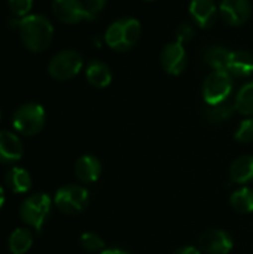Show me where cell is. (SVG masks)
Instances as JSON below:
<instances>
[{
	"mask_svg": "<svg viewBox=\"0 0 253 254\" xmlns=\"http://www.w3.org/2000/svg\"><path fill=\"white\" fill-rule=\"evenodd\" d=\"M18 31L22 45L31 52H42L48 49L54 39L52 22L40 13H30L19 19Z\"/></svg>",
	"mask_w": 253,
	"mask_h": 254,
	"instance_id": "cell-1",
	"label": "cell"
},
{
	"mask_svg": "<svg viewBox=\"0 0 253 254\" xmlns=\"http://www.w3.org/2000/svg\"><path fill=\"white\" fill-rule=\"evenodd\" d=\"M142 36V24L136 18L124 16L113 21L106 33L104 43L116 52H128L133 49Z\"/></svg>",
	"mask_w": 253,
	"mask_h": 254,
	"instance_id": "cell-2",
	"label": "cell"
},
{
	"mask_svg": "<svg viewBox=\"0 0 253 254\" xmlns=\"http://www.w3.org/2000/svg\"><path fill=\"white\" fill-rule=\"evenodd\" d=\"M52 199L46 193H34L27 196L19 207L21 220L31 229L40 232L51 214Z\"/></svg>",
	"mask_w": 253,
	"mask_h": 254,
	"instance_id": "cell-3",
	"label": "cell"
},
{
	"mask_svg": "<svg viewBox=\"0 0 253 254\" xmlns=\"http://www.w3.org/2000/svg\"><path fill=\"white\" fill-rule=\"evenodd\" d=\"M45 109L37 103H25L19 106L12 116L13 128L16 129V132L25 137H33L39 134L45 127Z\"/></svg>",
	"mask_w": 253,
	"mask_h": 254,
	"instance_id": "cell-4",
	"label": "cell"
},
{
	"mask_svg": "<svg viewBox=\"0 0 253 254\" xmlns=\"http://www.w3.org/2000/svg\"><path fill=\"white\" fill-rule=\"evenodd\" d=\"M233 76L227 70H212L203 85V98L207 106L224 103L233 92Z\"/></svg>",
	"mask_w": 253,
	"mask_h": 254,
	"instance_id": "cell-5",
	"label": "cell"
},
{
	"mask_svg": "<svg viewBox=\"0 0 253 254\" xmlns=\"http://www.w3.org/2000/svg\"><path fill=\"white\" fill-rule=\"evenodd\" d=\"M54 202L58 211H61L63 214L75 216L86 208L89 202V193L84 186L67 185L55 192Z\"/></svg>",
	"mask_w": 253,
	"mask_h": 254,
	"instance_id": "cell-6",
	"label": "cell"
},
{
	"mask_svg": "<svg viewBox=\"0 0 253 254\" xmlns=\"http://www.w3.org/2000/svg\"><path fill=\"white\" fill-rule=\"evenodd\" d=\"M82 65L84 60L78 51L64 49L51 58L48 64V73L55 80H69L82 70Z\"/></svg>",
	"mask_w": 253,
	"mask_h": 254,
	"instance_id": "cell-7",
	"label": "cell"
},
{
	"mask_svg": "<svg viewBox=\"0 0 253 254\" xmlns=\"http://www.w3.org/2000/svg\"><path fill=\"white\" fill-rule=\"evenodd\" d=\"M52 13L63 24H79L82 21H92L89 12L82 0H54Z\"/></svg>",
	"mask_w": 253,
	"mask_h": 254,
	"instance_id": "cell-8",
	"label": "cell"
},
{
	"mask_svg": "<svg viewBox=\"0 0 253 254\" xmlns=\"http://www.w3.org/2000/svg\"><path fill=\"white\" fill-rule=\"evenodd\" d=\"M160 61L166 73L171 76H179L185 71L188 65V55L182 43L171 42L163 48Z\"/></svg>",
	"mask_w": 253,
	"mask_h": 254,
	"instance_id": "cell-9",
	"label": "cell"
},
{
	"mask_svg": "<svg viewBox=\"0 0 253 254\" xmlns=\"http://www.w3.org/2000/svg\"><path fill=\"white\" fill-rule=\"evenodd\" d=\"M219 13L231 27L245 25L252 15L251 0H222L219 4Z\"/></svg>",
	"mask_w": 253,
	"mask_h": 254,
	"instance_id": "cell-10",
	"label": "cell"
},
{
	"mask_svg": "<svg viewBox=\"0 0 253 254\" xmlns=\"http://www.w3.org/2000/svg\"><path fill=\"white\" fill-rule=\"evenodd\" d=\"M198 244L204 253L228 254L233 249V238L222 229H210L200 237Z\"/></svg>",
	"mask_w": 253,
	"mask_h": 254,
	"instance_id": "cell-11",
	"label": "cell"
},
{
	"mask_svg": "<svg viewBox=\"0 0 253 254\" xmlns=\"http://www.w3.org/2000/svg\"><path fill=\"white\" fill-rule=\"evenodd\" d=\"M189 13L200 28H210L219 15V7L215 0H192L189 3Z\"/></svg>",
	"mask_w": 253,
	"mask_h": 254,
	"instance_id": "cell-12",
	"label": "cell"
},
{
	"mask_svg": "<svg viewBox=\"0 0 253 254\" xmlns=\"http://www.w3.org/2000/svg\"><path fill=\"white\" fill-rule=\"evenodd\" d=\"M21 138L10 131H0V164H15L22 158Z\"/></svg>",
	"mask_w": 253,
	"mask_h": 254,
	"instance_id": "cell-13",
	"label": "cell"
},
{
	"mask_svg": "<svg viewBox=\"0 0 253 254\" xmlns=\"http://www.w3.org/2000/svg\"><path fill=\"white\" fill-rule=\"evenodd\" d=\"M227 71L234 77H248L253 73V55L245 49L231 51Z\"/></svg>",
	"mask_w": 253,
	"mask_h": 254,
	"instance_id": "cell-14",
	"label": "cell"
},
{
	"mask_svg": "<svg viewBox=\"0 0 253 254\" xmlns=\"http://www.w3.org/2000/svg\"><path fill=\"white\" fill-rule=\"evenodd\" d=\"M101 174V162L92 155H84L75 162V176L82 183H94Z\"/></svg>",
	"mask_w": 253,
	"mask_h": 254,
	"instance_id": "cell-15",
	"label": "cell"
},
{
	"mask_svg": "<svg viewBox=\"0 0 253 254\" xmlns=\"http://www.w3.org/2000/svg\"><path fill=\"white\" fill-rule=\"evenodd\" d=\"M85 76L86 80L89 82V85L95 86V88H106L110 85L112 82V70L110 67L98 60L89 61L85 70Z\"/></svg>",
	"mask_w": 253,
	"mask_h": 254,
	"instance_id": "cell-16",
	"label": "cell"
},
{
	"mask_svg": "<svg viewBox=\"0 0 253 254\" xmlns=\"http://www.w3.org/2000/svg\"><path fill=\"white\" fill-rule=\"evenodd\" d=\"M4 183L12 193H27L31 189V176L25 168L12 167L4 174Z\"/></svg>",
	"mask_w": 253,
	"mask_h": 254,
	"instance_id": "cell-17",
	"label": "cell"
},
{
	"mask_svg": "<svg viewBox=\"0 0 253 254\" xmlns=\"http://www.w3.org/2000/svg\"><path fill=\"white\" fill-rule=\"evenodd\" d=\"M230 177L237 185H246L253 180V156H242L231 164Z\"/></svg>",
	"mask_w": 253,
	"mask_h": 254,
	"instance_id": "cell-18",
	"label": "cell"
},
{
	"mask_svg": "<svg viewBox=\"0 0 253 254\" xmlns=\"http://www.w3.org/2000/svg\"><path fill=\"white\" fill-rule=\"evenodd\" d=\"M33 246V234L27 228H16L7 240V249L12 254H25Z\"/></svg>",
	"mask_w": 253,
	"mask_h": 254,
	"instance_id": "cell-19",
	"label": "cell"
},
{
	"mask_svg": "<svg viewBox=\"0 0 253 254\" xmlns=\"http://www.w3.org/2000/svg\"><path fill=\"white\" fill-rule=\"evenodd\" d=\"M230 54H231V51H228L222 45H210L204 51L203 60L212 70H227Z\"/></svg>",
	"mask_w": 253,
	"mask_h": 254,
	"instance_id": "cell-20",
	"label": "cell"
},
{
	"mask_svg": "<svg viewBox=\"0 0 253 254\" xmlns=\"http://www.w3.org/2000/svg\"><path fill=\"white\" fill-rule=\"evenodd\" d=\"M234 112H237L234 103L227 100L224 103H219V104H215V106H209L206 109V112H204V116H206V119L210 124H222L224 121L230 119L234 115Z\"/></svg>",
	"mask_w": 253,
	"mask_h": 254,
	"instance_id": "cell-21",
	"label": "cell"
},
{
	"mask_svg": "<svg viewBox=\"0 0 253 254\" xmlns=\"http://www.w3.org/2000/svg\"><path fill=\"white\" fill-rule=\"evenodd\" d=\"M236 110L243 116H253V80L245 83L234 100Z\"/></svg>",
	"mask_w": 253,
	"mask_h": 254,
	"instance_id": "cell-22",
	"label": "cell"
},
{
	"mask_svg": "<svg viewBox=\"0 0 253 254\" xmlns=\"http://www.w3.org/2000/svg\"><path fill=\"white\" fill-rule=\"evenodd\" d=\"M231 207L242 214H248L253 211V189L251 188H242L236 190L230 198Z\"/></svg>",
	"mask_w": 253,
	"mask_h": 254,
	"instance_id": "cell-23",
	"label": "cell"
},
{
	"mask_svg": "<svg viewBox=\"0 0 253 254\" xmlns=\"http://www.w3.org/2000/svg\"><path fill=\"white\" fill-rule=\"evenodd\" d=\"M79 244L88 253H101L104 250V241L97 234H92V232L82 234Z\"/></svg>",
	"mask_w": 253,
	"mask_h": 254,
	"instance_id": "cell-24",
	"label": "cell"
},
{
	"mask_svg": "<svg viewBox=\"0 0 253 254\" xmlns=\"http://www.w3.org/2000/svg\"><path fill=\"white\" fill-rule=\"evenodd\" d=\"M9 9L12 15L16 19H22L27 15H30V10L33 9V0H7Z\"/></svg>",
	"mask_w": 253,
	"mask_h": 254,
	"instance_id": "cell-25",
	"label": "cell"
},
{
	"mask_svg": "<svg viewBox=\"0 0 253 254\" xmlns=\"http://www.w3.org/2000/svg\"><path fill=\"white\" fill-rule=\"evenodd\" d=\"M194 36H195V27H194L191 22H186V21L180 22V24L176 27V30H174L176 42H179V43H182V45L191 42V40L194 39Z\"/></svg>",
	"mask_w": 253,
	"mask_h": 254,
	"instance_id": "cell-26",
	"label": "cell"
},
{
	"mask_svg": "<svg viewBox=\"0 0 253 254\" xmlns=\"http://www.w3.org/2000/svg\"><path fill=\"white\" fill-rule=\"evenodd\" d=\"M236 140L239 143H252L253 141V118L245 119L236 131Z\"/></svg>",
	"mask_w": 253,
	"mask_h": 254,
	"instance_id": "cell-27",
	"label": "cell"
},
{
	"mask_svg": "<svg viewBox=\"0 0 253 254\" xmlns=\"http://www.w3.org/2000/svg\"><path fill=\"white\" fill-rule=\"evenodd\" d=\"M84 3H85V7L89 12L91 18L95 19L103 12V9L106 7L107 0H84Z\"/></svg>",
	"mask_w": 253,
	"mask_h": 254,
	"instance_id": "cell-28",
	"label": "cell"
},
{
	"mask_svg": "<svg viewBox=\"0 0 253 254\" xmlns=\"http://www.w3.org/2000/svg\"><path fill=\"white\" fill-rule=\"evenodd\" d=\"M173 254H201L198 249L195 247H191V246H186V247H182V249H177Z\"/></svg>",
	"mask_w": 253,
	"mask_h": 254,
	"instance_id": "cell-29",
	"label": "cell"
},
{
	"mask_svg": "<svg viewBox=\"0 0 253 254\" xmlns=\"http://www.w3.org/2000/svg\"><path fill=\"white\" fill-rule=\"evenodd\" d=\"M100 254H131L125 250H121V249H107V250H103Z\"/></svg>",
	"mask_w": 253,
	"mask_h": 254,
	"instance_id": "cell-30",
	"label": "cell"
},
{
	"mask_svg": "<svg viewBox=\"0 0 253 254\" xmlns=\"http://www.w3.org/2000/svg\"><path fill=\"white\" fill-rule=\"evenodd\" d=\"M3 204H4V190H3V188L0 186V208L3 207Z\"/></svg>",
	"mask_w": 253,
	"mask_h": 254,
	"instance_id": "cell-31",
	"label": "cell"
},
{
	"mask_svg": "<svg viewBox=\"0 0 253 254\" xmlns=\"http://www.w3.org/2000/svg\"><path fill=\"white\" fill-rule=\"evenodd\" d=\"M145 1H154V0H145Z\"/></svg>",
	"mask_w": 253,
	"mask_h": 254,
	"instance_id": "cell-32",
	"label": "cell"
},
{
	"mask_svg": "<svg viewBox=\"0 0 253 254\" xmlns=\"http://www.w3.org/2000/svg\"><path fill=\"white\" fill-rule=\"evenodd\" d=\"M0 119H1V112H0Z\"/></svg>",
	"mask_w": 253,
	"mask_h": 254,
	"instance_id": "cell-33",
	"label": "cell"
}]
</instances>
